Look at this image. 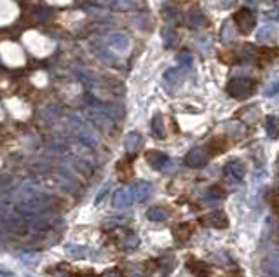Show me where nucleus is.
I'll list each match as a JSON object with an SVG mask.
<instances>
[{"label":"nucleus","instance_id":"nucleus-1","mask_svg":"<svg viewBox=\"0 0 279 277\" xmlns=\"http://www.w3.org/2000/svg\"><path fill=\"white\" fill-rule=\"evenodd\" d=\"M257 91V80L248 79V77H236L227 84V93L236 98V100H244L251 96Z\"/></svg>","mask_w":279,"mask_h":277},{"label":"nucleus","instance_id":"nucleus-2","mask_svg":"<svg viewBox=\"0 0 279 277\" xmlns=\"http://www.w3.org/2000/svg\"><path fill=\"white\" fill-rule=\"evenodd\" d=\"M234 25L238 27V30L241 33H244V35H248L249 32H251L253 28H255V23H257V18L255 14H253L251 9H248V7H243V9H239L238 12L234 14Z\"/></svg>","mask_w":279,"mask_h":277},{"label":"nucleus","instance_id":"nucleus-3","mask_svg":"<svg viewBox=\"0 0 279 277\" xmlns=\"http://www.w3.org/2000/svg\"><path fill=\"white\" fill-rule=\"evenodd\" d=\"M136 199H134V189H129V187H122L113 194L112 197V204L117 210H124V207H129Z\"/></svg>","mask_w":279,"mask_h":277},{"label":"nucleus","instance_id":"nucleus-4","mask_svg":"<svg viewBox=\"0 0 279 277\" xmlns=\"http://www.w3.org/2000/svg\"><path fill=\"white\" fill-rule=\"evenodd\" d=\"M244 173H246V169H244V164L241 160H230L223 166V176L232 181H243Z\"/></svg>","mask_w":279,"mask_h":277},{"label":"nucleus","instance_id":"nucleus-5","mask_svg":"<svg viewBox=\"0 0 279 277\" xmlns=\"http://www.w3.org/2000/svg\"><path fill=\"white\" fill-rule=\"evenodd\" d=\"M208 163V153L204 148H192L187 155H185V164L189 168H202Z\"/></svg>","mask_w":279,"mask_h":277},{"label":"nucleus","instance_id":"nucleus-6","mask_svg":"<svg viewBox=\"0 0 279 277\" xmlns=\"http://www.w3.org/2000/svg\"><path fill=\"white\" fill-rule=\"evenodd\" d=\"M204 223L210 225V227H215V228H225L227 225H229V220H227L225 213L211 211L204 216Z\"/></svg>","mask_w":279,"mask_h":277},{"label":"nucleus","instance_id":"nucleus-7","mask_svg":"<svg viewBox=\"0 0 279 277\" xmlns=\"http://www.w3.org/2000/svg\"><path fill=\"white\" fill-rule=\"evenodd\" d=\"M147 163L154 169H164L168 166V163H170V157L159 150H152V152H147Z\"/></svg>","mask_w":279,"mask_h":277},{"label":"nucleus","instance_id":"nucleus-8","mask_svg":"<svg viewBox=\"0 0 279 277\" xmlns=\"http://www.w3.org/2000/svg\"><path fill=\"white\" fill-rule=\"evenodd\" d=\"M108 45L112 49H115V51H119V53H122V51H126L129 48V38L126 33H121V32H117V33H112V35L108 37Z\"/></svg>","mask_w":279,"mask_h":277},{"label":"nucleus","instance_id":"nucleus-9","mask_svg":"<svg viewBox=\"0 0 279 277\" xmlns=\"http://www.w3.org/2000/svg\"><path fill=\"white\" fill-rule=\"evenodd\" d=\"M143 145V136L136 133V131H133V133H129L128 136L124 138V148H126V152H129V153H133V152H136L140 147Z\"/></svg>","mask_w":279,"mask_h":277},{"label":"nucleus","instance_id":"nucleus-10","mask_svg":"<svg viewBox=\"0 0 279 277\" xmlns=\"http://www.w3.org/2000/svg\"><path fill=\"white\" fill-rule=\"evenodd\" d=\"M264 127L269 138L276 140L279 136V117H276V115H267L264 121Z\"/></svg>","mask_w":279,"mask_h":277},{"label":"nucleus","instance_id":"nucleus-11","mask_svg":"<svg viewBox=\"0 0 279 277\" xmlns=\"http://www.w3.org/2000/svg\"><path fill=\"white\" fill-rule=\"evenodd\" d=\"M100 2L112 7V9H119V11H129L138 6L136 0H100Z\"/></svg>","mask_w":279,"mask_h":277},{"label":"nucleus","instance_id":"nucleus-12","mask_svg":"<svg viewBox=\"0 0 279 277\" xmlns=\"http://www.w3.org/2000/svg\"><path fill=\"white\" fill-rule=\"evenodd\" d=\"M152 195V185L149 181H140L136 187H134V199L138 202H145L149 201V197Z\"/></svg>","mask_w":279,"mask_h":277},{"label":"nucleus","instance_id":"nucleus-13","mask_svg":"<svg viewBox=\"0 0 279 277\" xmlns=\"http://www.w3.org/2000/svg\"><path fill=\"white\" fill-rule=\"evenodd\" d=\"M187 23L190 25L192 28H201L208 23V18L204 16V12L199 11V9H192L187 14Z\"/></svg>","mask_w":279,"mask_h":277},{"label":"nucleus","instance_id":"nucleus-14","mask_svg":"<svg viewBox=\"0 0 279 277\" xmlns=\"http://www.w3.org/2000/svg\"><path fill=\"white\" fill-rule=\"evenodd\" d=\"M279 35V30L276 27H272V25H269V27H264L259 32V40L260 42H264V44H267V42H272V40H276Z\"/></svg>","mask_w":279,"mask_h":277},{"label":"nucleus","instance_id":"nucleus-15","mask_svg":"<svg viewBox=\"0 0 279 277\" xmlns=\"http://www.w3.org/2000/svg\"><path fill=\"white\" fill-rule=\"evenodd\" d=\"M150 129H152V134L155 136L157 140H162L166 136V129H164V122H162V117L160 115H155L150 122Z\"/></svg>","mask_w":279,"mask_h":277},{"label":"nucleus","instance_id":"nucleus-16","mask_svg":"<svg viewBox=\"0 0 279 277\" xmlns=\"http://www.w3.org/2000/svg\"><path fill=\"white\" fill-rule=\"evenodd\" d=\"M234 37H236V25L230 23V21L223 23L222 30H220V38H222L223 42H230L234 40Z\"/></svg>","mask_w":279,"mask_h":277},{"label":"nucleus","instance_id":"nucleus-17","mask_svg":"<svg viewBox=\"0 0 279 277\" xmlns=\"http://www.w3.org/2000/svg\"><path fill=\"white\" fill-rule=\"evenodd\" d=\"M147 218H149L150 221H164L168 218V213H166L164 207L154 206V207H150V210L147 211Z\"/></svg>","mask_w":279,"mask_h":277},{"label":"nucleus","instance_id":"nucleus-18","mask_svg":"<svg viewBox=\"0 0 279 277\" xmlns=\"http://www.w3.org/2000/svg\"><path fill=\"white\" fill-rule=\"evenodd\" d=\"M180 77H181L180 68H170V70L164 74V80H166L168 84H176L180 82Z\"/></svg>","mask_w":279,"mask_h":277},{"label":"nucleus","instance_id":"nucleus-19","mask_svg":"<svg viewBox=\"0 0 279 277\" xmlns=\"http://www.w3.org/2000/svg\"><path fill=\"white\" fill-rule=\"evenodd\" d=\"M223 195H225V192H223L222 187H218V185L211 187V189L206 192V199H208V201H218V199H222Z\"/></svg>","mask_w":279,"mask_h":277},{"label":"nucleus","instance_id":"nucleus-20","mask_svg":"<svg viewBox=\"0 0 279 277\" xmlns=\"http://www.w3.org/2000/svg\"><path fill=\"white\" fill-rule=\"evenodd\" d=\"M162 37H164V45L166 48H173L176 40V33L171 32V30H162Z\"/></svg>","mask_w":279,"mask_h":277},{"label":"nucleus","instance_id":"nucleus-21","mask_svg":"<svg viewBox=\"0 0 279 277\" xmlns=\"http://www.w3.org/2000/svg\"><path fill=\"white\" fill-rule=\"evenodd\" d=\"M178 63H180V66L181 68H190L194 65V58H192V54H189V53H181L180 56H178Z\"/></svg>","mask_w":279,"mask_h":277},{"label":"nucleus","instance_id":"nucleus-22","mask_svg":"<svg viewBox=\"0 0 279 277\" xmlns=\"http://www.w3.org/2000/svg\"><path fill=\"white\" fill-rule=\"evenodd\" d=\"M264 95L267 96V98H272V96L279 95V80H272V82H270L269 86L265 87Z\"/></svg>","mask_w":279,"mask_h":277},{"label":"nucleus","instance_id":"nucleus-23","mask_svg":"<svg viewBox=\"0 0 279 277\" xmlns=\"http://www.w3.org/2000/svg\"><path fill=\"white\" fill-rule=\"evenodd\" d=\"M140 244V239H138V237L136 236H129L128 237V239H126L124 241V248H136V246Z\"/></svg>","mask_w":279,"mask_h":277},{"label":"nucleus","instance_id":"nucleus-24","mask_svg":"<svg viewBox=\"0 0 279 277\" xmlns=\"http://www.w3.org/2000/svg\"><path fill=\"white\" fill-rule=\"evenodd\" d=\"M236 2H238V0H220L222 7H227V9H229V7H232V6H236Z\"/></svg>","mask_w":279,"mask_h":277},{"label":"nucleus","instance_id":"nucleus-25","mask_svg":"<svg viewBox=\"0 0 279 277\" xmlns=\"http://www.w3.org/2000/svg\"><path fill=\"white\" fill-rule=\"evenodd\" d=\"M107 277H121L119 274H117V272H112V274H108Z\"/></svg>","mask_w":279,"mask_h":277}]
</instances>
